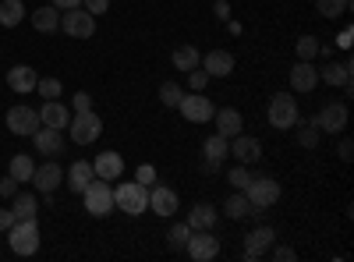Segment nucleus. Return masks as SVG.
I'll use <instances>...</instances> for the list:
<instances>
[{"label": "nucleus", "mask_w": 354, "mask_h": 262, "mask_svg": "<svg viewBox=\"0 0 354 262\" xmlns=\"http://www.w3.org/2000/svg\"><path fill=\"white\" fill-rule=\"evenodd\" d=\"M68 131H71V142H75V145H93V142L103 135V118H100L96 110L71 113V124H68Z\"/></svg>", "instance_id": "obj_6"}, {"label": "nucleus", "mask_w": 354, "mask_h": 262, "mask_svg": "<svg viewBox=\"0 0 354 262\" xmlns=\"http://www.w3.org/2000/svg\"><path fill=\"white\" fill-rule=\"evenodd\" d=\"M230 156L238 160V163H245V167H252V163H259L262 160V142L255 138V135H234L230 138Z\"/></svg>", "instance_id": "obj_15"}, {"label": "nucleus", "mask_w": 354, "mask_h": 262, "mask_svg": "<svg viewBox=\"0 0 354 262\" xmlns=\"http://www.w3.org/2000/svg\"><path fill=\"white\" fill-rule=\"evenodd\" d=\"M227 181H230L234 191H245L248 181H252V170H248L245 163H238V167H230V170H227Z\"/></svg>", "instance_id": "obj_36"}, {"label": "nucleus", "mask_w": 354, "mask_h": 262, "mask_svg": "<svg viewBox=\"0 0 354 262\" xmlns=\"http://www.w3.org/2000/svg\"><path fill=\"white\" fill-rule=\"evenodd\" d=\"M298 100H294V93H277L270 100V106H266V124H270L273 131H290L294 124H298Z\"/></svg>", "instance_id": "obj_2"}, {"label": "nucleus", "mask_w": 354, "mask_h": 262, "mask_svg": "<svg viewBox=\"0 0 354 262\" xmlns=\"http://www.w3.org/2000/svg\"><path fill=\"white\" fill-rule=\"evenodd\" d=\"M93 174L96 178H103V181H117L124 174V156L121 153H100L96 160H93Z\"/></svg>", "instance_id": "obj_22"}, {"label": "nucleus", "mask_w": 354, "mask_h": 262, "mask_svg": "<svg viewBox=\"0 0 354 262\" xmlns=\"http://www.w3.org/2000/svg\"><path fill=\"white\" fill-rule=\"evenodd\" d=\"M18 188H21V185H18V181L11 178V174H8V178H0V198H11V195H15Z\"/></svg>", "instance_id": "obj_45"}, {"label": "nucleus", "mask_w": 354, "mask_h": 262, "mask_svg": "<svg viewBox=\"0 0 354 262\" xmlns=\"http://www.w3.org/2000/svg\"><path fill=\"white\" fill-rule=\"evenodd\" d=\"M177 209H181V195H177L174 188H167V185H153L149 188V213L170 220Z\"/></svg>", "instance_id": "obj_12"}, {"label": "nucleus", "mask_w": 354, "mask_h": 262, "mask_svg": "<svg viewBox=\"0 0 354 262\" xmlns=\"http://www.w3.org/2000/svg\"><path fill=\"white\" fill-rule=\"evenodd\" d=\"M8 202H11L15 220H28V216H36V213H39V198H36L32 191H21V188H18Z\"/></svg>", "instance_id": "obj_27"}, {"label": "nucleus", "mask_w": 354, "mask_h": 262, "mask_svg": "<svg viewBox=\"0 0 354 262\" xmlns=\"http://www.w3.org/2000/svg\"><path fill=\"white\" fill-rule=\"evenodd\" d=\"M185 252L195 262H213L220 255V238L213 234V230H192L188 241H185Z\"/></svg>", "instance_id": "obj_10"}, {"label": "nucleus", "mask_w": 354, "mask_h": 262, "mask_svg": "<svg viewBox=\"0 0 354 262\" xmlns=\"http://www.w3.org/2000/svg\"><path fill=\"white\" fill-rule=\"evenodd\" d=\"M32 28H36V32H43V36H53L57 28H61V11H57L53 4L32 11Z\"/></svg>", "instance_id": "obj_29"}, {"label": "nucleus", "mask_w": 354, "mask_h": 262, "mask_svg": "<svg viewBox=\"0 0 354 262\" xmlns=\"http://www.w3.org/2000/svg\"><path fill=\"white\" fill-rule=\"evenodd\" d=\"M8 174H11V178H15L18 185L32 181V174H36V163H32V156H25V153L11 156V163H8Z\"/></svg>", "instance_id": "obj_30"}, {"label": "nucleus", "mask_w": 354, "mask_h": 262, "mask_svg": "<svg viewBox=\"0 0 354 262\" xmlns=\"http://www.w3.org/2000/svg\"><path fill=\"white\" fill-rule=\"evenodd\" d=\"M248 213H252V202H248L245 191H234V195L223 202V216H227V220H245Z\"/></svg>", "instance_id": "obj_31"}, {"label": "nucleus", "mask_w": 354, "mask_h": 262, "mask_svg": "<svg viewBox=\"0 0 354 262\" xmlns=\"http://www.w3.org/2000/svg\"><path fill=\"white\" fill-rule=\"evenodd\" d=\"M39 121H43L46 128L64 131V128L71 124V110H68L61 100H46V103H43V110H39Z\"/></svg>", "instance_id": "obj_23"}, {"label": "nucleus", "mask_w": 354, "mask_h": 262, "mask_svg": "<svg viewBox=\"0 0 354 262\" xmlns=\"http://www.w3.org/2000/svg\"><path fill=\"white\" fill-rule=\"evenodd\" d=\"M32 145H36V153H43L46 160H53L57 153H64V131H57V128H39L32 135Z\"/></svg>", "instance_id": "obj_21"}, {"label": "nucleus", "mask_w": 354, "mask_h": 262, "mask_svg": "<svg viewBox=\"0 0 354 262\" xmlns=\"http://www.w3.org/2000/svg\"><path fill=\"white\" fill-rule=\"evenodd\" d=\"M213 124H216V135H223L227 142L245 131V118H241V110H234V106H220L213 113Z\"/></svg>", "instance_id": "obj_18"}, {"label": "nucleus", "mask_w": 354, "mask_h": 262, "mask_svg": "<svg viewBox=\"0 0 354 262\" xmlns=\"http://www.w3.org/2000/svg\"><path fill=\"white\" fill-rule=\"evenodd\" d=\"M248 202H252V213H262L280 202V181L273 178V174H252V181L245 188Z\"/></svg>", "instance_id": "obj_4"}, {"label": "nucleus", "mask_w": 354, "mask_h": 262, "mask_svg": "<svg viewBox=\"0 0 354 262\" xmlns=\"http://www.w3.org/2000/svg\"><path fill=\"white\" fill-rule=\"evenodd\" d=\"M319 36H301L298 43H294V53H298V61H315L319 57Z\"/></svg>", "instance_id": "obj_35"}, {"label": "nucleus", "mask_w": 354, "mask_h": 262, "mask_svg": "<svg viewBox=\"0 0 354 262\" xmlns=\"http://www.w3.org/2000/svg\"><path fill=\"white\" fill-rule=\"evenodd\" d=\"M209 78H227V75H234V53L230 50H209L202 57V64H198Z\"/></svg>", "instance_id": "obj_17"}, {"label": "nucleus", "mask_w": 354, "mask_h": 262, "mask_svg": "<svg viewBox=\"0 0 354 262\" xmlns=\"http://www.w3.org/2000/svg\"><path fill=\"white\" fill-rule=\"evenodd\" d=\"M315 11L333 21V18H344L351 11V0H315Z\"/></svg>", "instance_id": "obj_34"}, {"label": "nucleus", "mask_w": 354, "mask_h": 262, "mask_svg": "<svg viewBox=\"0 0 354 262\" xmlns=\"http://www.w3.org/2000/svg\"><path fill=\"white\" fill-rule=\"evenodd\" d=\"M337 156H340L344 163H351V156H354V145H351V138H340V145H337Z\"/></svg>", "instance_id": "obj_46"}, {"label": "nucleus", "mask_w": 354, "mask_h": 262, "mask_svg": "<svg viewBox=\"0 0 354 262\" xmlns=\"http://www.w3.org/2000/svg\"><path fill=\"white\" fill-rule=\"evenodd\" d=\"M312 124L322 131V135H344L347 131V103H326L315 118Z\"/></svg>", "instance_id": "obj_11"}, {"label": "nucleus", "mask_w": 354, "mask_h": 262, "mask_svg": "<svg viewBox=\"0 0 354 262\" xmlns=\"http://www.w3.org/2000/svg\"><path fill=\"white\" fill-rule=\"evenodd\" d=\"M273 241H277V230H273L270 223H259L255 230H248V238H245V259H248V262L262 259L266 252H270Z\"/></svg>", "instance_id": "obj_13"}, {"label": "nucleus", "mask_w": 354, "mask_h": 262, "mask_svg": "<svg viewBox=\"0 0 354 262\" xmlns=\"http://www.w3.org/2000/svg\"><path fill=\"white\" fill-rule=\"evenodd\" d=\"M82 8H85L88 15H96V18H100V15L110 11V0H82Z\"/></svg>", "instance_id": "obj_42"}, {"label": "nucleus", "mask_w": 354, "mask_h": 262, "mask_svg": "<svg viewBox=\"0 0 354 262\" xmlns=\"http://www.w3.org/2000/svg\"><path fill=\"white\" fill-rule=\"evenodd\" d=\"M36 93H39L43 100H61L64 85H61V78H39V82H36Z\"/></svg>", "instance_id": "obj_38"}, {"label": "nucleus", "mask_w": 354, "mask_h": 262, "mask_svg": "<svg viewBox=\"0 0 354 262\" xmlns=\"http://www.w3.org/2000/svg\"><path fill=\"white\" fill-rule=\"evenodd\" d=\"M294 131H298V145H301V149H315L319 138H322V131L312 121H301V118H298V124H294Z\"/></svg>", "instance_id": "obj_33"}, {"label": "nucleus", "mask_w": 354, "mask_h": 262, "mask_svg": "<svg viewBox=\"0 0 354 262\" xmlns=\"http://www.w3.org/2000/svg\"><path fill=\"white\" fill-rule=\"evenodd\" d=\"M188 234H192V227H188V223H174L167 238H170V245H174V248H185V241H188Z\"/></svg>", "instance_id": "obj_39"}, {"label": "nucleus", "mask_w": 354, "mask_h": 262, "mask_svg": "<svg viewBox=\"0 0 354 262\" xmlns=\"http://www.w3.org/2000/svg\"><path fill=\"white\" fill-rule=\"evenodd\" d=\"M177 113H181L188 124H209L213 113H216V103L202 93H185L181 103H177Z\"/></svg>", "instance_id": "obj_7"}, {"label": "nucleus", "mask_w": 354, "mask_h": 262, "mask_svg": "<svg viewBox=\"0 0 354 262\" xmlns=\"http://www.w3.org/2000/svg\"><path fill=\"white\" fill-rule=\"evenodd\" d=\"M351 61H330L326 68H319V82H326L330 89H344V93H351Z\"/></svg>", "instance_id": "obj_20"}, {"label": "nucleus", "mask_w": 354, "mask_h": 262, "mask_svg": "<svg viewBox=\"0 0 354 262\" xmlns=\"http://www.w3.org/2000/svg\"><path fill=\"white\" fill-rule=\"evenodd\" d=\"M315 85H319V68L312 61H294V68H290V93L308 96Z\"/></svg>", "instance_id": "obj_14"}, {"label": "nucleus", "mask_w": 354, "mask_h": 262, "mask_svg": "<svg viewBox=\"0 0 354 262\" xmlns=\"http://www.w3.org/2000/svg\"><path fill=\"white\" fill-rule=\"evenodd\" d=\"M273 248V259H280V262H294V259H298V252H294V248H287V245H270Z\"/></svg>", "instance_id": "obj_44"}, {"label": "nucleus", "mask_w": 354, "mask_h": 262, "mask_svg": "<svg viewBox=\"0 0 354 262\" xmlns=\"http://www.w3.org/2000/svg\"><path fill=\"white\" fill-rule=\"evenodd\" d=\"M181 96H185V89H181L177 82H163V85H160V103H163V106H174V110H177Z\"/></svg>", "instance_id": "obj_37"}, {"label": "nucleus", "mask_w": 354, "mask_h": 262, "mask_svg": "<svg viewBox=\"0 0 354 262\" xmlns=\"http://www.w3.org/2000/svg\"><path fill=\"white\" fill-rule=\"evenodd\" d=\"M135 178H138V185H145V188H153V185H156V167H153V163H142V167H138V174H135Z\"/></svg>", "instance_id": "obj_41"}, {"label": "nucleus", "mask_w": 354, "mask_h": 262, "mask_svg": "<svg viewBox=\"0 0 354 262\" xmlns=\"http://www.w3.org/2000/svg\"><path fill=\"white\" fill-rule=\"evenodd\" d=\"M82 110H93V96L88 93H75L71 100V113H82Z\"/></svg>", "instance_id": "obj_43"}, {"label": "nucleus", "mask_w": 354, "mask_h": 262, "mask_svg": "<svg viewBox=\"0 0 354 262\" xmlns=\"http://www.w3.org/2000/svg\"><path fill=\"white\" fill-rule=\"evenodd\" d=\"M96 174H93V160H78V163H71L68 167V174H64V185L75 191V195H82L85 188H88V181H93Z\"/></svg>", "instance_id": "obj_25"}, {"label": "nucleus", "mask_w": 354, "mask_h": 262, "mask_svg": "<svg viewBox=\"0 0 354 262\" xmlns=\"http://www.w3.org/2000/svg\"><path fill=\"white\" fill-rule=\"evenodd\" d=\"M205 85H209V75H205L202 68H192L188 71V93H202Z\"/></svg>", "instance_id": "obj_40"}, {"label": "nucleus", "mask_w": 354, "mask_h": 262, "mask_svg": "<svg viewBox=\"0 0 354 262\" xmlns=\"http://www.w3.org/2000/svg\"><path fill=\"white\" fill-rule=\"evenodd\" d=\"M39 241H43V238H39V223H36V216L15 220L11 230H8V245H11V252L21 255V259L36 255V252H39Z\"/></svg>", "instance_id": "obj_3"}, {"label": "nucleus", "mask_w": 354, "mask_h": 262, "mask_svg": "<svg viewBox=\"0 0 354 262\" xmlns=\"http://www.w3.org/2000/svg\"><path fill=\"white\" fill-rule=\"evenodd\" d=\"M21 18H25V4H21V0H0V25L15 28V25H21Z\"/></svg>", "instance_id": "obj_32"}, {"label": "nucleus", "mask_w": 354, "mask_h": 262, "mask_svg": "<svg viewBox=\"0 0 354 262\" xmlns=\"http://www.w3.org/2000/svg\"><path fill=\"white\" fill-rule=\"evenodd\" d=\"M57 11H71V8H82V0H50Z\"/></svg>", "instance_id": "obj_48"}, {"label": "nucleus", "mask_w": 354, "mask_h": 262, "mask_svg": "<svg viewBox=\"0 0 354 262\" xmlns=\"http://www.w3.org/2000/svg\"><path fill=\"white\" fill-rule=\"evenodd\" d=\"M61 32L71 39H93L96 36V15H88L85 8H71L61 15Z\"/></svg>", "instance_id": "obj_9"}, {"label": "nucleus", "mask_w": 354, "mask_h": 262, "mask_svg": "<svg viewBox=\"0 0 354 262\" xmlns=\"http://www.w3.org/2000/svg\"><path fill=\"white\" fill-rule=\"evenodd\" d=\"M4 124H8V131H11V135H21V138H32V135L43 128V121H39V110L25 106V103H18V106H11V110H8Z\"/></svg>", "instance_id": "obj_8"}, {"label": "nucleus", "mask_w": 354, "mask_h": 262, "mask_svg": "<svg viewBox=\"0 0 354 262\" xmlns=\"http://www.w3.org/2000/svg\"><path fill=\"white\" fill-rule=\"evenodd\" d=\"M11 223H15V213H11V206H8V209H0V230H4V234L11 230Z\"/></svg>", "instance_id": "obj_47"}, {"label": "nucleus", "mask_w": 354, "mask_h": 262, "mask_svg": "<svg viewBox=\"0 0 354 262\" xmlns=\"http://www.w3.org/2000/svg\"><path fill=\"white\" fill-rule=\"evenodd\" d=\"M32 185H36V191L53 195L57 188L64 185V170H61V163H57V160H46L43 167H36V174H32Z\"/></svg>", "instance_id": "obj_16"}, {"label": "nucleus", "mask_w": 354, "mask_h": 262, "mask_svg": "<svg viewBox=\"0 0 354 262\" xmlns=\"http://www.w3.org/2000/svg\"><path fill=\"white\" fill-rule=\"evenodd\" d=\"M170 64L177 68V71H192V68H198L202 64V53L192 46V43H181V46H174V53H170Z\"/></svg>", "instance_id": "obj_28"}, {"label": "nucleus", "mask_w": 354, "mask_h": 262, "mask_svg": "<svg viewBox=\"0 0 354 262\" xmlns=\"http://www.w3.org/2000/svg\"><path fill=\"white\" fill-rule=\"evenodd\" d=\"M82 206H85L88 216H96V220L110 216L113 213V188H110V181H103V178L88 181V188L82 191Z\"/></svg>", "instance_id": "obj_5"}, {"label": "nucleus", "mask_w": 354, "mask_h": 262, "mask_svg": "<svg viewBox=\"0 0 354 262\" xmlns=\"http://www.w3.org/2000/svg\"><path fill=\"white\" fill-rule=\"evenodd\" d=\"M202 153H205V170H220V163L230 156V142L223 135H209L202 142Z\"/></svg>", "instance_id": "obj_24"}, {"label": "nucleus", "mask_w": 354, "mask_h": 262, "mask_svg": "<svg viewBox=\"0 0 354 262\" xmlns=\"http://www.w3.org/2000/svg\"><path fill=\"white\" fill-rule=\"evenodd\" d=\"M216 206H213V202H198V206H192V213H188V227L192 230H213V223H216Z\"/></svg>", "instance_id": "obj_26"}, {"label": "nucleus", "mask_w": 354, "mask_h": 262, "mask_svg": "<svg viewBox=\"0 0 354 262\" xmlns=\"http://www.w3.org/2000/svg\"><path fill=\"white\" fill-rule=\"evenodd\" d=\"M216 15H220V18H227V15H230V8L223 4V0H216Z\"/></svg>", "instance_id": "obj_50"}, {"label": "nucleus", "mask_w": 354, "mask_h": 262, "mask_svg": "<svg viewBox=\"0 0 354 262\" xmlns=\"http://www.w3.org/2000/svg\"><path fill=\"white\" fill-rule=\"evenodd\" d=\"M36 82H39V75H36V68H28V64H15L8 71V89L18 93V96L36 93Z\"/></svg>", "instance_id": "obj_19"}, {"label": "nucleus", "mask_w": 354, "mask_h": 262, "mask_svg": "<svg viewBox=\"0 0 354 262\" xmlns=\"http://www.w3.org/2000/svg\"><path fill=\"white\" fill-rule=\"evenodd\" d=\"M337 46H340V50H351V28H344V32L337 36Z\"/></svg>", "instance_id": "obj_49"}, {"label": "nucleus", "mask_w": 354, "mask_h": 262, "mask_svg": "<svg viewBox=\"0 0 354 262\" xmlns=\"http://www.w3.org/2000/svg\"><path fill=\"white\" fill-rule=\"evenodd\" d=\"M113 209H121L128 216L149 213V188L138 185V181H121L113 188Z\"/></svg>", "instance_id": "obj_1"}]
</instances>
